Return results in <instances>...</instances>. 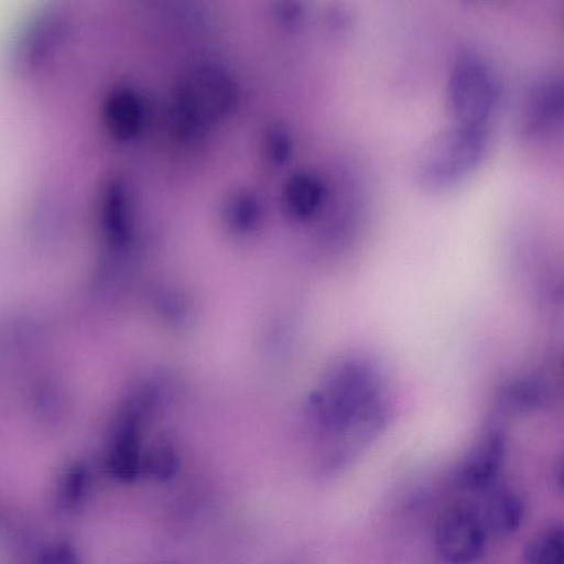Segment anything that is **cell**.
Segmentation results:
<instances>
[{
	"mask_svg": "<svg viewBox=\"0 0 564 564\" xmlns=\"http://www.w3.org/2000/svg\"><path fill=\"white\" fill-rule=\"evenodd\" d=\"M523 557L531 564H561L564 558V532L553 522L539 529L525 543Z\"/></svg>",
	"mask_w": 564,
	"mask_h": 564,
	"instance_id": "9c48e42d",
	"label": "cell"
},
{
	"mask_svg": "<svg viewBox=\"0 0 564 564\" xmlns=\"http://www.w3.org/2000/svg\"><path fill=\"white\" fill-rule=\"evenodd\" d=\"M506 457L505 433L486 427L467 449L455 471L458 487L480 492L497 482Z\"/></svg>",
	"mask_w": 564,
	"mask_h": 564,
	"instance_id": "5b68a950",
	"label": "cell"
},
{
	"mask_svg": "<svg viewBox=\"0 0 564 564\" xmlns=\"http://www.w3.org/2000/svg\"><path fill=\"white\" fill-rule=\"evenodd\" d=\"M326 199L324 183L314 175H302L291 185V209L302 216H310L322 208Z\"/></svg>",
	"mask_w": 564,
	"mask_h": 564,
	"instance_id": "30bf717a",
	"label": "cell"
},
{
	"mask_svg": "<svg viewBox=\"0 0 564 564\" xmlns=\"http://www.w3.org/2000/svg\"><path fill=\"white\" fill-rule=\"evenodd\" d=\"M549 390L545 382L536 376H524L507 383L499 394L503 409L512 412H525L543 406Z\"/></svg>",
	"mask_w": 564,
	"mask_h": 564,
	"instance_id": "ba28073f",
	"label": "cell"
},
{
	"mask_svg": "<svg viewBox=\"0 0 564 564\" xmlns=\"http://www.w3.org/2000/svg\"><path fill=\"white\" fill-rule=\"evenodd\" d=\"M563 89L561 80H543L527 94L520 118L519 132L530 143L543 142L562 129Z\"/></svg>",
	"mask_w": 564,
	"mask_h": 564,
	"instance_id": "8992f818",
	"label": "cell"
},
{
	"mask_svg": "<svg viewBox=\"0 0 564 564\" xmlns=\"http://www.w3.org/2000/svg\"><path fill=\"white\" fill-rule=\"evenodd\" d=\"M490 149V129L453 123L420 150L413 176L419 188L440 194L468 180Z\"/></svg>",
	"mask_w": 564,
	"mask_h": 564,
	"instance_id": "7a4b0ae2",
	"label": "cell"
},
{
	"mask_svg": "<svg viewBox=\"0 0 564 564\" xmlns=\"http://www.w3.org/2000/svg\"><path fill=\"white\" fill-rule=\"evenodd\" d=\"M378 362L364 352H347L325 371L308 401V415L328 442L367 409L384 399Z\"/></svg>",
	"mask_w": 564,
	"mask_h": 564,
	"instance_id": "6da1fadb",
	"label": "cell"
},
{
	"mask_svg": "<svg viewBox=\"0 0 564 564\" xmlns=\"http://www.w3.org/2000/svg\"><path fill=\"white\" fill-rule=\"evenodd\" d=\"M478 494L480 498L474 506L489 540L506 539L519 531L527 506L514 488L496 482Z\"/></svg>",
	"mask_w": 564,
	"mask_h": 564,
	"instance_id": "52a82bcc",
	"label": "cell"
},
{
	"mask_svg": "<svg viewBox=\"0 0 564 564\" xmlns=\"http://www.w3.org/2000/svg\"><path fill=\"white\" fill-rule=\"evenodd\" d=\"M498 101V84L482 63L467 55L457 59L446 90L453 123L489 128Z\"/></svg>",
	"mask_w": 564,
	"mask_h": 564,
	"instance_id": "3957f363",
	"label": "cell"
},
{
	"mask_svg": "<svg viewBox=\"0 0 564 564\" xmlns=\"http://www.w3.org/2000/svg\"><path fill=\"white\" fill-rule=\"evenodd\" d=\"M488 541L474 503L449 507L435 525V550L447 563L466 564L477 561L484 554Z\"/></svg>",
	"mask_w": 564,
	"mask_h": 564,
	"instance_id": "277c9868",
	"label": "cell"
}]
</instances>
